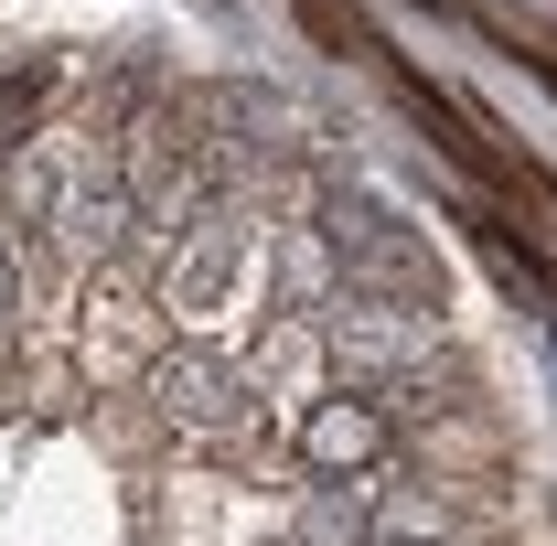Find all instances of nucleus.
<instances>
[{
	"instance_id": "4",
	"label": "nucleus",
	"mask_w": 557,
	"mask_h": 546,
	"mask_svg": "<svg viewBox=\"0 0 557 546\" xmlns=\"http://www.w3.org/2000/svg\"><path fill=\"white\" fill-rule=\"evenodd\" d=\"M300 546H375V536H364V482H311Z\"/></svg>"
},
{
	"instance_id": "2",
	"label": "nucleus",
	"mask_w": 557,
	"mask_h": 546,
	"mask_svg": "<svg viewBox=\"0 0 557 546\" xmlns=\"http://www.w3.org/2000/svg\"><path fill=\"white\" fill-rule=\"evenodd\" d=\"M258 269V225L247 214H194L183 236H161L150 247V289H161V311H183V322H214L236 289Z\"/></svg>"
},
{
	"instance_id": "3",
	"label": "nucleus",
	"mask_w": 557,
	"mask_h": 546,
	"mask_svg": "<svg viewBox=\"0 0 557 546\" xmlns=\"http://www.w3.org/2000/svg\"><path fill=\"white\" fill-rule=\"evenodd\" d=\"M386 439H397V418H386L375 386H322L311 418L289 429V461H300L311 482H364L375 461H386Z\"/></svg>"
},
{
	"instance_id": "5",
	"label": "nucleus",
	"mask_w": 557,
	"mask_h": 546,
	"mask_svg": "<svg viewBox=\"0 0 557 546\" xmlns=\"http://www.w3.org/2000/svg\"><path fill=\"white\" fill-rule=\"evenodd\" d=\"M22 322V258H11V236H0V333Z\"/></svg>"
},
{
	"instance_id": "1",
	"label": "nucleus",
	"mask_w": 557,
	"mask_h": 546,
	"mask_svg": "<svg viewBox=\"0 0 557 546\" xmlns=\"http://www.w3.org/2000/svg\"><path fill=\"white\" fill-rule=\"evenodd\" d=\"M139 408H150V429H172L183 450H236V461L278 450V418L258 397V375L236 353H214V343H161L150 375H139Z\"/></svg>"
},
{
	"instance_id": "6",
	"label": "nucleus",
	"mask_w": 557,
	"mask_h": 546,
	"mask_svg": "<svg viewBox=\"0 0 557 546\" xmlns=\"http://www.w3.org/2000/svg\"><path fill=\"white\" fill-rule=\"evenodd\" d=\"M375 546H408V536H375Z\"/></svg>"
}]
</instances>
